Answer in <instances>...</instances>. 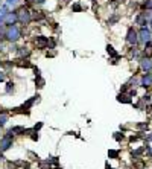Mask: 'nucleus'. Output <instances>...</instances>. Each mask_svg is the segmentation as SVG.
Returning <instances> with one entry per match:
<instances>
[{
    "label": "nucleus",
    "mask_w": 152,
    "mask_h": 169,
    "mask_svg": "<svg viewBox=\"0 0 152 169\" xmlns=\"http://www.w3.org/2000/svg\"><path fill=\"white\" fill-rule=\"evenodd\" d=\"M128 43H131V44L137 43V32L134 29H129V32H128Z\"/></svg>",
    "instance_id": "nucleus-1"
},
{
    "label": "nucleus",
    "mask_w": 152,
    "mask_h": 169,
    "mask_svg": "<svg viewBox=\"0 0 152 169\" xmlns=\"http://www.w3.org/2000/svg\"><path fill=\"white\" fill-rule=\"evenodd\" d=\"M140 35H142V41L143 43H148L151 40V34H149V31H146V29H142Z\"/></svg>",
    "instance_id": "nucleus-2"
},
{
    "label": "nucleus",
    "mask_w": 152,
    "mask_h": 169,
    "mask_svg": "<svg viewBox=\"0 0 152 169\" xmlns=\"http://www.w3.org/2000/svg\"><path fill=\"white\" fill-rule=\"evenodd\" d=\"M142 66H143V69H146V70H149V69H151V66H152L151 60H149V58H146V60H143V61H142Z\"/></svg>",
    "instance_id": "nucleus-3"
},
{
    "label": "nucleus",
    "mask_w": 152,
    "mask_h": 169,
    "mask_svg": "<svg viewBox=\"0 0 152 169\" xmlns=\"http://www.w3.org/2000/svg\"><path fill=\"white\" fill-rule=\"evenodd\" d=\"M143 84H145V87H151V84H152V78L149 76V75H146V76L143 78Z\"/></svg>",
    "instance_id": "nucleus-4"
},
{
    "label": "nucleus",
    "mask_w": 152,
    "mask_h": 169,
    "mask_svg": "<svg viewBox=\"0 0 152 169\" xmlns=\"http://www.w3.org/2000/svg\"><path fill=\"white\" fill-rule=\"evenodd\" d=\"M119 101H123V102H129L128 96H119Z\"/></svg>",
    "instance_id": "nucleus-5"
},
{
    "label": "nucleus",
    "mask_w": 152,
    "mask_h": 169,
    "mask_svg": "<svg viewBox=\"0 0 152 169\" xmlns=\"http://www.w3.org/2000/svg\"><path fill=\"white\" fill-rule=\"evenodd\" d=\"M38 2H44V0H38Z\"/></svg>",
    "instance_id": "nucleus-6"
},
{
    "label": "nucleus",
    "mask_w": 152,
    "mask_h": 169,
    "mask_svg": "<svg viewBox=\"0 0 152 169\" xmlns=\"http://www.w3.org/2000/svg\"><path fill=\"white\" fill-rule=\"evenodd\" d=\"M151 25H152V23H151ZM151 29H152V26H151Z\"/></svg>",
    "instance_id": "nucleus-7"
}]
</instances>
